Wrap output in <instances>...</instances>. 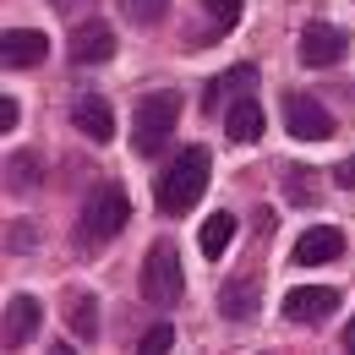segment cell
I'll use <instances>...</instances> for the list:
<instances>
[{
	"instance_id": "10",
	"label": "cell",
	"mask_w": 355,
	"mask_h": 355,
	"mask_svg": "<svg viewBox=\"0 0 355 355\" xmlns=\"http://www.w3.org/2000/svg\"><path fill=\"white\" fill-rule=\"evenodd\" d=\"M257 306H263V284H257V273L224 279V290H219V317H224V322H252Z\"/></svg>"
},
{
	"instance_id": "24",
	"label": "cell",
	"mask_w": 355,
	"mask_h": 355,
	"mask_svg": "<svg viewBox=\"0 0 355 355\" xmlns=\"http://www.w3.org/2000/svg\"><path fill=\"white\" fill-rule=\"evenodd\" d=\"M334 180H339L345 191H355V153H350V159H345V164H339V170H334Z\"/></svg>"
},
{
	"instance_id": "12",
	"label": "cell",
	"mask_w": 355,
	"mask_h": 355,
	"mask_svg": "<svg viewBox=\"0 0 355 355\" xmlns=\"http://www.w3.org/2000/svg\"><path fill=\"white\" fill-rule=\"evenodd\" d=\"M49 55V39L39 28H6V39H0V60L11 66V71H28V66H39Z\"/></svg>"
},
{
	"instance_id": "4",
	"label": "cell",
	"mask_w": 355,
	"mask_h": 355,
	"mask_svg": "<svg viewBox=\"0 0 355 355\" xmlns=\"http://www.w3.org/2000/svg\"><path fill=\"white\" fill-rule=\"evenodd\" d=\"M142 301L148 306H175L180 295H186V268H180V252L170 241H159L148 257H142Z\"/></svg>"
},
{
	"instance_id": "5",
	"label": "cell",
	"mask_w": 355,
	"mask_h": 355,
	"mask_svg": "<svg viewBox=\"0 0 355 355\" xmlns=\"http://www.w3.org/2000/svg\"><path fill=\"white\" fill-rule=\"evenodd\" d=\"M284 132L295 137V142H328L339 126H334V115L311 93H284Z\"/></svg>"
},
{
	"instance_id": "22",
	"label": "cell",
	"mask_w": 355,
	"mask_h": 355,
	"mask_svg": "<svg viewBox=\"0 0 355 355\" xmlns=\"http://www.w3.org/2000/svg\"><path fill=\"white\" fill-rule=\"evenodd\" d=\"M170 345H175V328H170V322H153V328L142 334V355H164Z\"/></svg>"
},
{
	"instance_id": "8",
	"label": "cell",
	"mask_w": 355,
	"mask_h": 355,
	"mask_svg": "<svg viewBox=\"0 0 355 355\" xmlns=\"http://www.w3.org/2000/svg\"><path fill=\"white\" fill-rule=\"evenodd\" d=\"M71 126L88 137V142H110L115 137V110H110V98H98V93H77L71 98Z\"/></svg>"
},
{
	"instance_id": "19",
	"label": "cell",
	"mask_w": 355,
	"mask_h": 355,
	"mask_svg": "<svg viewBox=\"0 0 355 355\" xmlns=\"http://www.w3.org/2000/svg\"><path fill=\"white\" fill-rule=\"evenodd\" d=\"M121 17L137 22V28H159L170 17V0H121Z\"/></svg>"
},
{
	"instance_id": "11",
	"label": "cell",
	"mask_w": 355,
	"mask_h": 355,
	"mask_svg": "<svg viewBox=\"0 0 355 355\" xmlns=\"http://www.w3.org/2000/svg\"><path fill=\"white\" fill-rule=\"evenodd\" d=\"M295 268H317V263H334V257H345V235L334 230V224H311L306 235L295 241Z\"/></svg>"
},
{
	"instance_id": "9",
	"label": "cell",
	"mask_w": 355,
	"mask_h": 355,
	"mask_svg": "<svg viewBox=\"0 0 355 355\" xmlns=\"http://www.w3.org/2000/svg\"><path fill=\"white\" fill-rule=\"evenodd\" d=\"M39 322H44V306H39L33 295H11V301H6V322H0V345H6V350H22V345L39 334Z\"/></svg>"
},
{
	"instance_id": "14",
	"label": "cell",
	"mask_w": 355,
	"mask_h": 355,
	"mask_svg": "<svg viewBox=\"0 0 355 355\" xmlns=\"http://www.w3.org/2000/svg\"><path fill=\"white\" fill-rule=\"evenodd\" d=\"M263 104L252 98V93H241V98H230V110H224V132H230V142H257L263 137Z\"/></svg>"
},
{
	"instance_id": "6",
	"label": "cell",
	"mask_w": 355,
	"mask_h": 355,
	"mask_svg": "<svg viewBox=\"0 0 355 355\" xmlns=\"http://www.w3.org/2000/svg\"><path fill=\"white\" fill-rule=\"evenodd\" d=\"M295 55H301V66H339L350 55V39L334 22H311V28H301V49Z\"/></svg>"
},
{
	"instance_id": "18",
	"label": "cell",
	"mask_w": 355,
	"mask_h": 355,
	"mask_svg": "<svg viewBox=\"0 0 355 355\" xmlns=\"http://www.w3.org/2000/svg\"><path fill=\"white\" fill-rule=\"evenodd\" d=\"M230 241H235V214H214V219H202V230H197L202 257H224Z\"/></svg>"
},
{
	"instance_id": "3",
	"label": "cell",
	"mask_w": 355,
	"mask_h": 355,
	"mask_svg": "<svg viewBox=\"0 0 355 355\" xmlns=\"http://www.w3.org/2000/svg\"><path fill=\"white\" fill-rule=\"evenodd\" d=\"M132 219V202H126V191L121 186H98L83 197V214H77V246L93 252V246H104V241H115L121 230Z\"/></svg>"
},
{
	"instance_id": "15",
	"label": "cell",
	"mask_w": 355,
	"mask_h": 355,
	"mask_svg": "<svg viewBox=\"0 0 355 355\" xmlns=\"http://www.w3.org/2000/svg\"><path fill=\"white\" fill-rule=\"evenodd\" d=\"M252 83H257V66H230V71H219V77L208 83V93H202V110H208V115H224V98L252 93Z\"/></svg>"
},
{
	"instance_id": "23",
	"label": "cell",
	"mask_w": 355,
	"mask_h": 355,
	"mask_svg": "<svg viewBox=\"0 0 355 355\" xmlns=\"http://www.w3.org/2000/svg\"><path fill=\"white\" fill-rule=\"evenodd\" d=\"M17 121H22V104H17V98H11V93H6V98H0V126H6V132H11V126H17Z\"/></svg>"
},
{
	"instance_id": "16",
	"label": "cell",
	"mask_w": 355,
	"mask_h": 355,
	"mask_svg": "<svg viewBox=\"0 0 355 355\" xmlns=\"http://www.w3.org/2000/svg\"><path fill=\"white\" fill-rule=\"evenodd\" d=\"M6 186H11L17 197H33V191L44 186V159H39V153H11V159H6Z\"/></svg>"
},
{
	"instance_id": "20",
	"label": "cell",
	"mask_w": 355,
	"mask_h": 355,
	"mask_svg": "<svg viewBox=\"0 0 355 355\" xmlns=\"http://www.w3.org/2000/svg\"><path fill=\"white\" fill-rule=\"evenodd\" d=\"M284 197H290V202H301V208L317 202V180H311L306 164H290V170H284Z\"/></svg>"
},
{
	"instance_id": "17",
	"label": "cell",
	"mask_w": 355,
	"mask_h": 355,
	"mask_svg": "<svg viewBox=\"0 0 355 355\" xmlns=\"http://www.w3.org/2000/svg\"><path fill=\"white\" fill-rule=\"evenodd\" d=\"M66 322H71L77 339H98V301H93L88 290H71L66 295Z\"/></svg>"
},
{
	"instance_id": "2",
	"label": "cell",
	"mask_w": 355,
	"mask_h": 355,
	"mask_svg": "<svg viewBox=\"0 0 355 355\" xmlns=\"http://www.w3.org/2000/svg\"><path fill=\"white\" fill-rule=\"evenodd\" d=\"M208 170H214L208 148H186V153H175V159H170V170H164L159 186H153L159 208H164V214H186V208H197V202H202V191H208Z\"/></svg>"
},
{
	"instance_id": "13",
	"label": "cell",
	"mask_w": 355,
	"mask_h": 355,
	"mask_svg": "<svg viewBox=\"0 0 355 355\" xmlns=\"http://www.w3.org/2000/svg\"><path fill=\"white\" fill-rule=\"evenodd\" d=\"M66 55H71L77 66H104V60L115 55V33H110L104 22H83V28L71 33V44H66Z\"/></svg>"
},
{
	"instance_id": "21",
	"label": "cell",
	"mask_w": 355,
	"mask_h": 355,
	"mask_svg": "<svg viewBox=\"0 0 355 355\" xmlns=\"http://www.w3.org/2000/svg\"><path fill=\"white\" fill-rule=\"evenodd\" d=\"M197 6L214 17V28H219V33H224V28H235V22H241V11H246L241 0H197Z\"/></svg>"
},
{
	"instance_id": "7",
	"label": "cell",
	"mask_w": 355,
	"mask_h": 355,
	"mask_svg": "<svg viewBox=\"0 0 355 355\" xmlns=\"http://www.w3.org/2000/svg\"><path fill=\"white\" fill-rule=\"evenodd\" d=\"M334 306H339V290H334V284H317V290L306 284V290H290V295H284V317H290V322H301V328L328 322Z\"/></svg>"
},
{
	"instance_id": "25",
	"label": "cell",
	"mask_w": 355,
	"mask_h": 355,
	"mask_svg": "<svg viewBox=\"0 0 355 355\" xmlns=\"http://www.w3.org/2000/svg\"><path fill=\"white\" fill-rule=\"evenodd\" d=\"M339 345H345V350H355V317L345 322V334H339Z\"/></svg>"
},
{
	"instance_id": "1",
	"label": "cell",
	"mask_w": 355,
	"mask_h": 355,
	"mask_svg": "<svg viewBox=\"0 0 355 355\" xmlns=\"http://www.w3.org/2000/svg\"><path fill=\"white\" fill-rule=\"evenodd\" d=\"M180 121V93L175 88H153L137 98V115H132V153L137 159H159L170 148V132Z\"/></svg>"
}]
</instances>
